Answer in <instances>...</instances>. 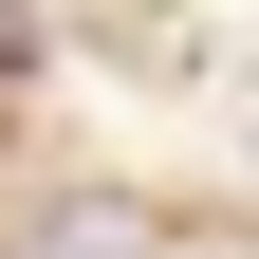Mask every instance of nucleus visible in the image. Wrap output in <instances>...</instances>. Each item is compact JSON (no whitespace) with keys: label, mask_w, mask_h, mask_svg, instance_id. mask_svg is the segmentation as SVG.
<instances>
[{"label":"nucleus","mask_w":259,"mask_h":259,"mask_svg":"<svg viewBox=\"0 0 259 259\" xmlns=\"http://www.w3.org/2000/svg\"><path fill=\"white\" fill-rule=\"evenodd\" d=\"M37 259H93V241H37Z\"/></svg>","instance_id":"f257e3e1"}]
</instances>
